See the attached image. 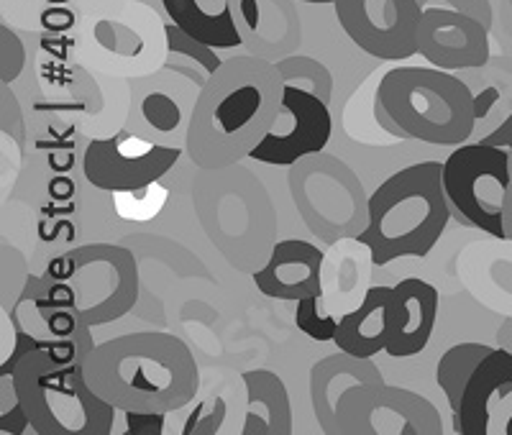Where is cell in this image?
I'll return each mask as SVG.
<instances>
[{"label":"cell","mask_w":512,"mask_h":435,"mask_svg":"<svg viewBox=\"0 0 512 435\" xmlns=\"http://www.w3.org/2000/svg\"><path fill=\"white\" fill-rule=\"evenodd\" d=\"M47 274L72 287L77 313L93 328L121 320L139 300V264L126 246H80L54 259Z\"/></svg>","instance_id":"obj_9"},{"label":"cell","mask_w":512,"mask_h":435,"mask_svg":"<svg viewBox=\"0 0 512 435\" xmlns=\"http://www.w3.org/2000/svg\"><path fill=\"white\" fill-rule=\"evenodd\" d=\"M418 54L446 72L479 70L492 59L489 29L456 11H423L418 31Z\"/></svg>","instance_id":"obj_16"},{"label":"cell","mask_w":512,"mask_h":435,"mask_svg":"<svg viewBox=\"0 0 512 435\" xmlns=\"http://www.w3.org/2000/svg\"><path fill=\"white\" fill-rule=\"evenodd\" d=\"M282 95L285 82L274 62L249 52L223 59L200 90L187 157L198 169L231 167L251 157L280 113Z\"/></svg>","instance_id":"obj_1"},{"label":"cell","mask_w":512,"mask_h":435,"mask_svg":"<svg viewBox=\"0 0 512 435\" xmlns=\"http://www.w3.org/2000/svg\"><path fill=\"white\" fill-rule=\"evenodd\" d=\"M331 134V105L305 90L285 87L280 113L262 144L251 151V159L274 167H292L310 154L326 151Z\"/></svg>","instance_id":"obj_15"},{"label":"cell","mask_w":512,"mask_h":435,"mask_svg":"<svg viewBox=\"0 0 512 435\" xmlns=\"http://www.w3.org/2000/svg\"><path fill=\"white\" fill-rule=\"evenodd\" d=\"M246 415L244 435H290L292 433V405L287 387L280 377L269 369L246 372Z\"/></svg>","instance_id":"obj_26"},{"label":"cell","mask_w":512,"mask_h":435,"mask_svg":"<svg viewBox=\"0 0 512 435\" xmlns=\"http://www.w3.org/2000/svg\"><path fill=\"white\" fill-rule=\"evenodd\" d=\"M507 154H510V195H507V198H512V146L507 149Z\"/></svg>","instance_id":"obj_41"},{"label":"cell","mask_w":512,"mask_h":435,"mask_svg":"<svg viewBox=\"0 0 512 435\" xmlns=\"http://www.w3.org/2000/svg\"><path fill=\"white\" fill-rule=\"evenodd\" d=\"M479 85L474 95V141L510 149L512 146V59H489L479 67Z\"/></svg>","instance_id":"obj_24"},{"label":"cell","mask_w":512,"mask_h":435,"mask_svg":"<svg viewBox=\"0 0 512 435\" xmlns=\"http://www.w3.org/2000/svg\"><path fill=\"white\" fill-rule=\"evenodd\" d=\"M128 90L131 103L123 131L149 144L187 149L192 116L203 87L162 67L152 75L128 80Z\"/></svg>","instance_id":"obj_12"},{"label":"cell","mask_w":512,"mask_h":435,"mask_svg":"<svg viewBox=\"0 0 512 435\" xmlns=\"http://www.w3.org/2000/svg\"><path fill=\"white\" fill-rule=\"evenodd\" d=\"M167 18L213 49L244 47L228 0H162Z\"/></svg>","instance_id":"obj_27"},{"label":"cell","mask_w":512,"mask_h":435,"mask_svg":"<svg viewBox=\"0 0 512 435\" xmlns=\"http://www.w3.org/2000/svg\"><path fill=\"white\" fill-rule=\"evenodd\" d=\"M75 52L85 67L103 75H152L167 62V21L141 0H118L82 21Z\"/></svg>","instance_id":"obj_7"},{"label":"cell","mask_w":512,"mask_h":435,"mask_svg":"<svg viewBox=\"0 0 512 435\" xmlns=\"http://www.w3.org/2000/svg\"><path fill=\"white\" fill-rule=\"evenodd\" d=\"M49 192H52L57 200H72V195H75V185L70 182V177H57V180L49 185Z\"/></svg>","instance_id":"obj_36"},{"label":"cell","mask_w":512,"mask_h":435,"mask_svg":"<svg viewBox=\"0 0 512 435\" xmlns=\"http://www.w3.org/2000/svg\"><path fill=\"white\" fill-rule=\"evenodd\" d=\"M451 221L443 164L420 162L400 169L369 195V223L361 238L377 267L405 256L431 254Z\"/></svg>","instance_id":"obj_4"},{"label":"cell","mask_w":512,"mask_h":435,"mask_svg":"<svg viewBox=\"0 0 512 435\" xmlns=\"http://www.w3.org/2000/svg\"><path fill=\"white\" fill-rule=\"evenodd\" d=\"M195 215L218 254L236 272L254 274L277 246V210L269 190L251 169H200L192 182Z\"/></svg>","instance_id":"obj_3"},{"label":"cell","mask_w":512,"mask_h":435,"mask_svg":"<svg viewBox=\"0 0 512 435\" xmlns=\"http://www.w3.org/2000/svg\"><path fill=\"white\" fill-rule=\"evenodd\" d=\"M26 67V47L21 36L6 24L0 26V80L11 85Z\"/></svg>","instance_id":"obj_33"},{"label":"cell","mask_w":512,"mask_h":435,"mask_svg":"<svg viewBox=\"0 0 512 435\" xmlns=\"http://www.w3.org/2000/svg\"><path fill=\"white\" fill-rule=\"evenodd\" d=\"M297 3H318V6H328V3H336V0H297Z\"/></svg>","instance_id":"obj_40"},{"label":"cell","mask_w":512,"mask_h":435,"mask_svg":"<svg viewBox=\"0 0 512 435\" xmlns=\"http://www.w3.org/2000/svg\"><path fill=\"white\" fill-rule=\"evenodd\" d=\"M338 435H443L431 400L384 382L349 389L338 405Z\"/></svg>","instance_id":"obj_11"},{"label":"cell","mask_w":512,"mask_h":435,"mask_svg":"<svg viewBox=\"0 0 512 435\" xmlns=\"http://www.w3.org/2000/svg\"><path fill=\"white\" fill-rule=\"evenodd\" d=\"M241 44L267 62L290 57L303 44V21L297 0H228Z\"/></svg>","instance_id":"obj_17"},{"label":"cell","mask_w":512,"mask_h":435,"mask_svg":"<svg viewBox=\"0 0 512 435\" xmlns=\"http://www.w3.org/2000/svg\"><path fill=\"white\" fill-rule=\"evenodd\" d=\"M338 24L369 57L402 62L418 54V0H336Z\"/></svg>","instance_id":"obj_14"},{"label":"cell","mask_w":512,"mask_h":435,"mask_svg":"<svg viewBox=\"0 0 512 435\" xmlns=\"http://www.w3.org/2000/svg\"><path fill=\"white\" fill-rule=\"evenodd\" d=\"M379 98L408 139L436 146H459L472 139V87L433 64L384 72L379 80Z\"/></svg>","instance_id":"obj_6"},{"label":"cell","mask_w":512,"mask_h":435,"mask_svg":"<svg viewBox=\"0 0 512 435\" xmlns=\"http://www.w3.org/2000/svg\"><path fill=\"white\" fill-rule=\"evenodd\" d=\"M18 323L21 333L34 343L52 341H90L93 343V325L82 318L75 308H41L36 302L21 297L18 302Z\"/></svg>","instance_id":"obj_28"},{"label":"cell","mask_w":512,"mask_h":435,"mask_svg":"<svg viewBox=\"0 0 512 435\" xmlns=\"http://www.w3.org/2000/svg\"><path fill=\"white\" fill-rule=\"evenodd\" d=\"M85 379L118 412L175 415L200 389V369L182 338L162 331L126 333L95 343Z\"/></svg>","instance_id":"obj_2"},{"label":"cell","mask_w":512,"mask_h":435,"mask_svg":"<svg viewBox=\"0 0 512 435\" xmlns=\"http://www.w3.org/2000/svg\"><path fill=\"white\" fill-rule=\"evenodd\" d=\"M295 305H297L295 308L297 328H300V331H303L308 338H313V341L333 343L341 318L326 308V302H323L320 292L318 295H310V297H305V300L295 302Z\"/></svg>","instance_id":"obj_32"},{"label":"cell","mask_w":512,"mask_h":435,"mask_svg":"<svg viewBox=\"0 0 512 435\" xmlns=\"http://www.w3.org/2000/svg\"><path fill=\"white\" fill-rule=\"evenodd\" d=\"M512 392V354L497 346L477 372L472 374L456 412V430L461 435H492L497 410Z\"/></svg>","instance_id":"obj_22"},{"label":"cell","mask_w":512,"mask_h":435,"mask_svg":"<svg viewBox=\"0 0 512 435\" xmlns=\"http://www.w3.org/2000/svg\"><path fill=\"white\" fill-rule=\"evenodd\" d=\"M277 70H280L282 82L285 87H295V90H305V93L315 95L323 103L331 105L333 98V75L328 72V67L323 62H318L315 57L308 54H290V57L280 59L277 62Z\"/></svg>","instance_id":"obj_31"},{"label":"cell","mask_w":512,"mask_h":435,"mask_svg":"<svg viewBox=\"0 0 512 435\" xmlns=\"http://www.w3.org/2000/svg\"><path fill=\"white\" fill-rule=\"evenodd\" d=\"M420 11H456V13H466V16L477 18L482 21L487 29H492V3L489 0H418Z\"/></svg>","instance_id":"obj_34"},{"label":"cell","mask_w":512,"mask_h":435,"mask_svg":"<svg viewBox=\"0 0 512 435\" xmlns=\"http://www.w3.org/2000/svg\"><path fill=\"white\" fill-rule=\"evenodd\" d=\"M443 187L451 210L487 236H505L510 195V154L500 146L466 141L443 162Z\"/></svg>","instance_id":"obj_10"},{"label":"cell","mask_w":512,"mask_h":435,"mask_svg":"<svg viewBox=\"0 0 512 435\" xmlns=\"http://www.w3.org/2000/svg\"><path fill=\"white\" fill-rule=\"evenodd\" d=\"M377 267L372 246L361 236L338 238L323 251L320 297L326 308L344 318L356 310L372 290V269Z\"/></svg>","instance_id":"obj_19"},{"label":"cell","mask_w":512,"mask_h":435,"mask_svg":"<svg viewBox=\"0 0 512 435\" xmlns=\"http://www.w3.org/2000/svg\"><path fill=\"white\" fill-rule=\"evenodd\" d=\"M182 149L159 146L123 134L90 139L82 157V172L93 187L105 192H141L157 185L169 169L175 167Z\"/></svg>","instance_id":"obj_13"},{"label":"cell","mask_w":512,"mask_h":435,"mask_svg":"<svg viewBox=\"0 0 512 435\" xmlns=\"http://www.w3.org/2000/svg\"><path fill=\"white\" fill-rule=\"evenodd\" d=\"M495 348L484 346V343H456L441 356L436 369V379L441 392L446 395L448 407L451 412L461 410V397H464V389L472 379V374L477 372V366L492 354Z\"/></svg>","instance_id":"obj_30"},{"label":"cell","mask_w":512,"mask_h":435,"mask_svg":"<svg viewBox=\"0 0 512 435\" xmlns=\"http://www.w3.org/2000/svg\"><path fill=\"white\" fill-rule=\"evenodd\" d=\"M438 290L420 277H408L392 287V338L384 354L392 359H410L420 354L438 320Z\"/></svg>","instance_id":"obj_21"},{"label":"cell","mask_w":512,"mask_h":435,"mask_svg":"<svg viewBox=\"0 0 512 435\" xmlns=\"http://www.w3.org/2000/svg\"><path fill=\"white\" fill-rule=\"evenodd\" d=\"M492 435H512V392L502 400L500 410H497L495 425H492Z\"/></svg>","instance_id":"obj_35"},{"label":"cell","mask_w":512,"mask_h":435,"mask_svg":"<svg viewBox=\"0 0 512 435\" xmlns=\"http://www.w3.org/2000/svg\"><path fill=\"white\" fill-rule=\"evenodd\" d=\"M372 382H384L372 359H359L344 351L320 359L310 372V402L320 430L326 435H338V405L344 395L359 384Z\"/></svg>","instance_id":"obj_23"},{"label":"cell","mask_w":512,"mask_h":435,"mask_svg":"<svg viewBox=\"0 0 512 435\" xmlns=\"http://www.w3.org/2000/svg\"><path fill=\"white\" fill-rule=\"evenodd\" d=\"M44 6H75L77 0H39Z\"/></svg>","instance_id":"obj_39"},{"label":"cell","mask_w":512,"mask_h":435,"mask_svg":"<svg viewBox=\"0 0 512 435\" xmlns=\"http://www.w3.org/2000/svg\"><path fill=\"white\" fill-rule=\"evenodd\" d=\"M167 41L169 52L164 67L177 72V75L187 77V80H192L198 87H205V82L221 70L223 59L216 54L218 49L198 41L195 36L182 31L180 26L172 24V21H167Z\"/></svg>","instance_id":"obj_29"},{"label":"cell","mask_w":512,"mask_h":435,"mask_svg":"<svg viewBox=\"0 0 512 435\" xmlns=\"http://www.w3.org/2000/svg\"><path fill=\"white\" fill-rule=\"evenodd\" d=\"M510 6H512V0H510Z\"/></svg>","instance_id":"obj_42"},{"label":"cell","mask_w":512,"mask_h":435,"mask_svg":"<svg viewBox=\"0 0 512 435\" xmlns=\"http://www.w3.org/2000/svg\"><path fill=\"white\" fill-rule=\"evenodd\" d=\"M392 338V287L374 285L359 308L346 313L338 323L333 343L344 354L372 359L387 351Z\"/></svg>","instance_id":"obj_25"},{"label":"cell","mask_w":512,"mask_h":435,"mask_svg":"<svg viewBox=\"0 0 512 435\" xmlns=\"http://www.w3.org/2000/svg\"><path fill=\"white\" fill-rule=\"evenodd\" d=\"M323 251L310 241L287 238L277 241L267 264L251 274L256 290L269 300L300 302L320 292Z\"/></svg>","instance_id":"obj_20"},{"label":"cell","mask_w":512,"mask_h":435,"mask_svg":"<svg viewBox=\"0 0 512 435\" xmlns=\"http://www.w3.org/2000/svg\"><path fill=\"white\" fill-rule=\"evenodd\" d=\"M497 346L505 348V351H510L512 354V318H502V325L500 331H497Z\"/></svg>","instance_id":"obj_37"},{"label":"cell","mask_w":512,"mask_h":435,"mask_svg":"<svg viewBox=\"0 0 512 435\" xmlns=\"http://www.w3.org/2000/svg\"><path fill=\"white\" fill-rule=\"evenodd\" d=\"M292 203L318 241L361 236L369 223V195L359 174L328 151L292 164L287 174Z\"/></svg>","instance_id":"obj_8"},{"label":"cell","mask_w":512,"mask_h":435,"mask_svg":"<svg viewBox=\"0 0 512 435\" xmlns=\"http://www.w3.org/2000/svg\"><path fill=\"white\" fill-rule=\"evenodd\" d=\"M13 395L41 435H108L116 407L85 379V364H59L39 346L18 356L11 372Z\"/></svg>","instance_id":"obj_5"},{"label":"cell","mask_w":512,"mask_h":435,"mask_svg":"<svg viewBox=\"0 0 512 435\" xmlns=\"http://www.w3.org/2000/svg\"><path fill=\"white\" fill-rule=\"evenodd\" d=\"M464 290L492 313L512 318V238L472 241L456 259Z\"/></svg>","instance_id":"obj_18"},{"label":"cell","mask_w":512,"mask_h":435,"mask_svg":"<svg viewBox=\"0 0 512 435\" xmlns=\"http://www.w3.org/2000/svg\"><path fill=\"white\" fill-rule=\"evenodd\" d=\"M505 236L512 238V198H507L505 205Z\"/></svg>","instance_id":"obj_38"}]
</instances>
